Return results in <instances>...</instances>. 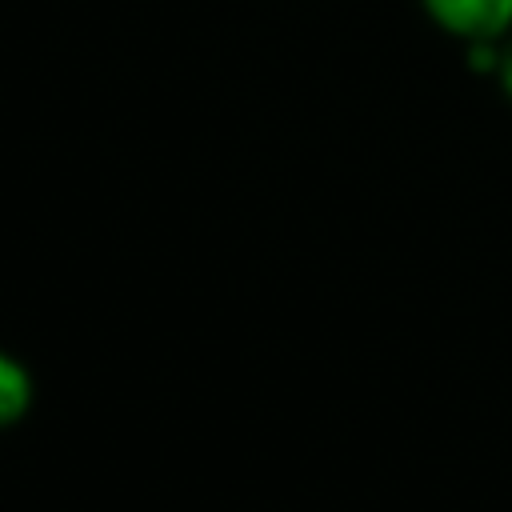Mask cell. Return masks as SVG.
<instances>
[{
	"label": "cell",
	"mask_w": 512,
	"mask_h": 512,
	"mask_svg": "<svg viewBox=\"0 0 512 512\" xmlns=\"http://www.w3.org/2000/svg\"><path fill=\"white\" fill-rule=\"evenodd\" d=\"M28 396H32L28 372H24L16 360H8V356L0 352V424L20 420L24 408H28Z\"/></svg>",
	"instance_id": "7a4b0ae2"
},
{
	"label": "cell",
	"mask_w": 512,
	"mask_h": 512,
	"mask_svg": "<svg viewBox=\"0 0 512 512\" xmlns=\"http://www.w3.org/2000/svg\"><path fill=\"white\" fill-rule=\"evenodd\" d=\"M424 8L440 28L476 44L496 40L512 24V0H424Z\"/></svg>",
	"instance_id": "6da1fadb"
},
{
	"label": "cell",
	"mask_w": 512,
	"mask_h": 512,
	"mask_svg": "<svg viewBox=\"0 0 512 512\" xmlns=\"http://www.w3.org/2000/svg\"><path fill=\"white\" fill-rule=\"evenodd\" d=\"M500 76H504V88L512 92V52H508V56L500 60Z\"/></svg>",
	"instance_id": "3957f363"
}]
</instances>
